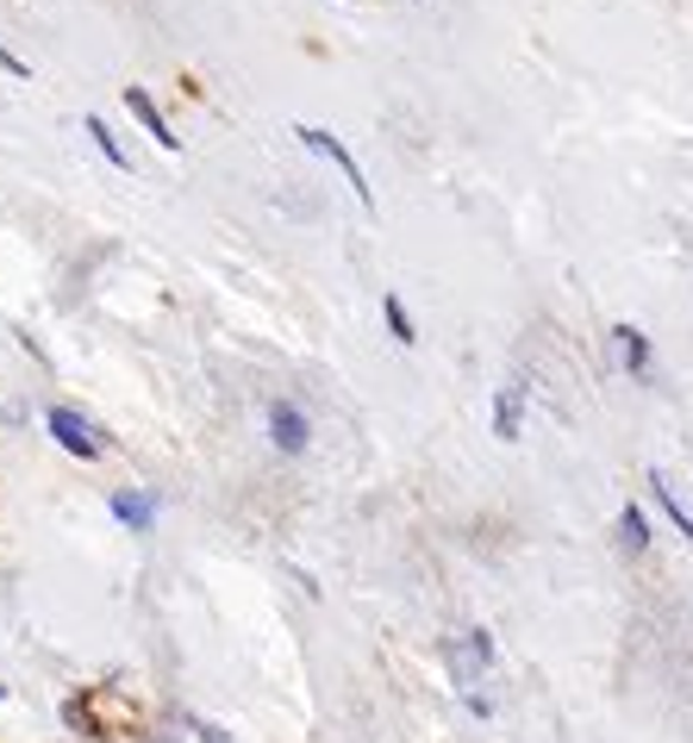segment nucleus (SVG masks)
Wrapping results in <instances>:
<instances>
[{"mask_svg": "<svg viewBox=\"0 0 693 743\" xmlns=\"http://www.w3.org/2000/svg\"><path fill=\"white\" fill-rule=\"evenodd\" d=\"M519 419H525V381H506L500 394H494V437H519Z\"/></svg>", "mask_w": 693, "mask_h": 743, "instance_id": "obj_7", "label": "nucleus"}, {"mask_svg": "<svg viewBox=\"0 0 693 743\" xmlns=\"http://www.w3.org/2000/svg\"><path fill=\"white\" fill-rule=\"evenodd\" d=\"M125 106H132V120H138L144 132H151V138L163 144V151H182V138H175V132H169V120L156 113V101H151V94H144V87H125Z\"/></svg>", "mask_w": 693, "mask_h": 743, "instance_id": "obj_5", "label": "nucleus"}, {"mask_svg": "<svg viewBox=\"0 0 693 743\" xmlns=\"http://www.w3.org/2000/svg\"><path fill=\"white\" fill-rule=\"evenodd\" d=\"M194 731H200V743H231L226 731H219V725H207V719H200V725H194Z\"/></svg>", "mask_w": 693, "mask_h": 743, "instance_id": "obj_15", "label": "nucleus"}, {"mask_svg": "<svg viewBox=\"0 0 693 743\" xmlns=\"http://www.w3.org/2000/svg\"><path fill=\"white\" fill-rule=\"evenodd\" d=\"M294 138L307 144V151H319V156H325L331 169H338V175L350 182V188H356V200H363V207H375V194H369V182H363V163H356V156H350L344 144L331 138V132H319V125H294Z\"/></svg>", "mask_w": 693, "mask_h": 743, "instance_id": "obj_1", "label": "nucleus"}, {"mask_svg": "<svg viewBox=\"0 0 693 743\" xmlns=\"http://www.w3.org/2000/svg\"><path fill=\"white\" fill-rule=\"evenodd\" d=\"M44 425H51V437L70 450V456H82V463H94V456H101V437L87 432L82 413H70V406H51V413H44Z\"/></svg>", "mask_w": 693, "mask_h": 743, "instance_id": "obj_3", "label": "nucleus"}, {"mask_svg": "<svg viewBox=\"0 0 693 743\" xmlns=\"http://www.w3.org/2000/svg\"><path fill=\"white\" fill-rule=\"evenodd\" d=\"M0 700H7V688H0Z\"/></svg>", "mask_w": 693, "mask_h": 743, "instance_id": "obj_16", "label": "nucleus"}, {"mask_svg": "<svg viewBox=\"0 0 693 743\" xmlns=\"http://www.w3.org/2000/svg\"><path fill=\"white\" fill-rule=\"evenodd\" d=\"M382 319H387V331H394V344H413V338H418L413 312H406V300H400V295H382Z\"/></svg>", "mask_w": 693, "mask_h": 743, "instance_id": "obj_12", "label": "nucleus"}, {"mask_svg": "<svg viewBox=\"0 0 693 743\" xmlns=\"http://www.w3.org/2000/svg\"><path fill=\"white\" fill-rule=\"evenodd\" d=\"M612 350H619V369L624 375H650V338L638 326H612Z\"/></svg>", "mask_w": 693, "mask_h": 743, "instance_id": "obj_6", "label": "nucleus"}, {"mask_svg": "<svg viewBox=\"0 0 693 743\" xmlns=\"http://www.w3.org/2000/svg\"><path fill=\"white\" fill-rule=\"evenodd\" d=\"M113 513H120L132 532H151V519H156V494H113Z\"/></svg>", "mask_w": 693, "mask_h": 743, "instance_id": "obj_8", "label": "nucleus"}, {"mask_svg": "<svg viewBox=\"0 0 693 743\" xmlns=\"http://www.w3.org/2000/svg\"><path fill=\"white\" fill-rule=\"evenodd\" d=\"M619 544L631 556L650 550V519H643V506H624V513H619Z\"/></svg>", "mask_w": 693, "mask_h": 743, "instance_id": "obj_10", "label": "nucleus"}, {"mask_svg": "<svg viewBox=\"0 0 693 743\" xmlns=\"http://www.w3.org/2000/svg\"><path fill=\"white\" fill-rule=\"evenodd\" d=\"M444 657H451V674H456V688H475L487 674V662H494V638H487L482 625L475 631H463V638L444 643Z\"/></svg>", "mask_w": 693, "mask_h": 743, "instance_id": "obj_2", "label": "nucleus"}, {"mask_svg": "<svg viewBox=\"0 0 693 743\" xmlns=\"http://www.w3.org/2000/svg\"><path fill=\"white\" fill-rule=\"evenodd\" d=\"M650 494H656V506L669 513V525H675L681 537H693V513L675 501V487H669V475H650Z\"/></svg>", "mask_w": 693, "mask_h": 743, "instance_id": "obj_9", "label": "nucleus"}, {"mask_svg": "<svg viewBox=\"0 0 693 743\" xmlns=\"http://www.w3.org/2000/svg\"><path fill=\"white\" fill-rule=\"evenodd\" d=\"M0 70L13 75V82H32V70H25V63H19V56H13V51H7V44H0Z\"/></svg>", "mask_w": 693, "mask_h": 743, "instance_id": "obj_14", "label": "nucleus"}, {"mask_svg": "<svg viewBox=\"0 0 693 743\" xmlns=\"http://www.w3.org/2000/svg\"><path fill=\"white\" fill-rule=\"evenodd\" d=\"M269 437H276L281 456H300V450L312 444V425H307V413H300L294 400H276V406H269Z\"/></svg>", "mask_w": 693, "mask_h": 743, "instance_id": "obj_4", "label": "nucleus"}, {"mask_svg": "<svg viewBox=\"0 0 693 743\" xmlns=\"http://www.w3.org/2000/svg\"><path fill=\"white\" fill-rule=\"evenodd\" d=\"M63 725H70V731H82V737H106V731H101V719H94V712H87L82 700H70V706H63Z\"/></svg>", "mask_w": 693, "mask_h": 743, "instance_id": "obj_13", "label": "nucleus"}, {"mask_svg": "<svg viewBox=\"0 0 693 743\" xmlns=\"http://www.w3.org/2000/svg\"><path fill=\"white\" fill-rule=\"evenodd\" d=\"M82 132H87V138H94V151H101L106 163H113V169H120V175H132V156L120 151V138H113V132H106V120H87Z\"/></svg>", "mask_w": 693, "mask_h": 743, "instance_id": "obj_11", "label": "nucleus"}]
</instances>
